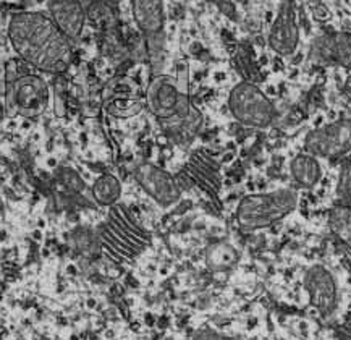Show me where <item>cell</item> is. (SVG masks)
Returning <instances> with one entry per match:
<instances>
[{
	"label": "cell",
	"mask_w": 351,
	"mask_h": 340,
	"mask_svg": "<svg viewBox=\"0 0 351 340\" xmlns=\"http://www.w3.org/2000/svg\"><path fill=\"white\" fill-rule=\"evenodd\" d=\"M8 39L18 56L46 73H64L73 57L71 41L51 16L39 12L15 13L8 23Z\"/></svg>",
	"instance_id": "1"
},
{
	"label": "cell",
	"mask_w": 351,
	"mask_h": 340,
	"mask_svg": "<svg viewBox=\"0 0 351 340\" xmlns=\"http://www.w3.org/2000/svg\"><path fill=\"white\" fill-rule=\"evenodd\" d=\"M298 206V193L280 188L269 193H256L243 198L237 207V224L243 232L264 229L282 220Z\"/></svg>",
	"instance_id": "2"
},
{
	"label": "cell",
	"mask_w": 351,
	"mask_h": 340,
	"mask_svg": "<svg viewBox=\"0 0 351 340\" xmlns=\"http://www.w3.org/2000/svg\"><path fill=\"white\" fill-rule=\"evenodd\" d=\"M51 101V91L46 81L38 75L15 76V67L8 63L7 84L3 93V111L7 117L36 119L46 112Z\"/></svg>",
	"instance_id": "3"
},
{
	"label": "cell",
	"mask_w": 351,
	"mask_h": 340,
	"mask_svg": "<svg viewBox=\"0 0 351 340\" xmlns=\"http://www.w3.org/2000/svg\"><path fill=\"white\" fill-rule=\"evenodd\" d=\"M228 107L235 120L241 125L254 126V128H265L272 125L277 117V111L271 99L258 86L247 81H243L232 89Z\"/></svg>",
	"instance_id": "4"
},
{
	"label": "cell",
	"mask_w": 351,
	"mask_h": 340,
	"mask_svg": "<svg viewBox=\"0 0 351 340\" xmlns=\"http://www.w3.org/2000/svg\"><path fill=\"white\" fill-rule=\"evenodd\" d=\"M102 106L112 117L132 119L146 107V102L136 81L130 76H119L106 84L102 91Z\"/></svg>",
	"instance_id": "5"
},
{
	"label": "cell",
	"mask_w": 351,
	"mask_h": 340,
	"mask_svg": "<svg viewBox=\"0 0 351 340\" xmlns=\"http://www.w3.org/2000/svg\"><path fill=\"white\" fill-rule=\"evenodd\" d=\"M350 120H337L313 130L306 136L304 148L314 157H334L350 148Z\"/></svg>",
	"instance_id": "6"
},
{
	"label": "cell",
	"mask_w": 351,
	"mask_h": 340,
	"mask_svg": "<svg viewBox=\"0 0 351 340\" xmlns=\"http://www.w3.org/2000/svg\"><path fill=\"white\" fill-rule=\"evenodd\" d=\"M134 179L141 185L144 192L160 206L169 207L178 203L182 198V190H180L177 180L169 172L151 164V162H139L134 169Z\"/></svg>",
	"instance_id": "7"
},
{
	"label": "cell",
	"mask_w": 351,
	"mask_h": 340,
	"mask_svg": "<svg viewBox=\"0 0 351 340\" xmlns=\"http://www.w3.org/2000/svg\"><path fill=\"white\" fill-rule=\"evenodd\" d=\"M303 285L309 295V302L324 317L334 315L337 302H339V290L330 271L324 266H313L306 271Z\"/></svg>",
	"instance_id": "8"
},
{
	"label": "cell",
	"mask_w": 351,
	"mask_h": 340,
	"mask_svg": "<svg viewBox=\"0 0 351 340\" xmlns=\"http://www.w3.org/2000/svg\"><path fill=\"white\" fill-rule=\"evenodd\" d=\"M300 43L295 7L290 0H283L269 31V45L278 56H291Z\"/></svg>",
	"instance_id": "9"
},
{
	"label": "cell",
	"mask_w": 351,
	"mask_h": 340,
	"mask_svg": "<svg viewBox=\"0 0 351 340\" xmlns=\"http://www.w3.org/2000/svg\"><path fill=\"white\" fill-rule=\"evenodd\" d=\"M183 91L186 89L180 88L178 81L172 76L159 75L151 81L146 96H144V102H146V107L149 109L151 113H154L160 122L167 120L173 117L175 111H177L180 94Z\"/></svg>",
	"instance_id": "10"
},
{
	"label": "cell",
	"mask_w": 351,
	"mask_h": 340,
	"mask_svg": "<svg viewBox=\"0 0 351 340\" xmlns=\"http://www.w3.org/2000/svg\"><path fill=\"white\" fill-rule=\"evenodd\" d=\"M47 7L57 28L70 41L78 39L86 21V13L78 0H49Z\"/></svg>",
	"instance_id": "11"
},
{
	"label": "cell",
	"mask_w": 351,
	"mask_h": 340,
	"mask_svg": "<svg viewBox=\"0 0 351 340\" xmlns=\"http://www.w3.org/2000/svg\"><path fill=\"white\" fill-rule=\"evenodd\" d=\"M202 122H204L202 113L195 107L188 115L172 117V119L162 120L160 124L172 141L182 144V146H186V144H190L201 131Z\"/></svg>",
	"instance_id": "12"
},
{
	"label": "cell",
	"mask_w": 351,
	"mask_h": 340,
	"mask_svg": "<svg viewBox=\"0 0 351 340\" xmlns=\"http://www.w3.org/2000/svg\"><path fill=\"white\" fill-rule=\"evenodd\" d=\"M133 16L144 36L162 33L164 3L162 0H132Z\"/></svg>",
	"instance_id": "13"
},
{
	"label": "cell",
	"mask_w": 351,
	"mask_h": 340,
	"mask_svg": "<svg viewBox=\"0 0 351 340\" xmlns=\"http://www.w3.org/2000/svg\"><path fill=\"white\" fill-rule=\"evenodd\" d=\"M240 261L237 248L227 242H214L206 249V266L214 274L232 271Z\"/></svg>",
	"instance_id": "14"
},
{
	"label": "cell",
	"mask_w": 351,
	"mask_h": 340,
	"mask_svg": "<svg viewBox=\"0 0 351 340\" xmlns=\"http://www.w3.org/2000/svg\"><path fill=\"white\" fill-rule=\"evenodd\" d=\"M290 172L296 183L304 188L316 187L322 177V169L317 157L311 154H298L290 164Z\"/></svg>",
	"instance_id": "15"
},
{
	"label": "cell",
	"mask_w": 351,
	"mask_h": 340,
	"mask_svg": "<svg viewBox=\"0 0 351 340\" xmlns=\"http://www.w3.org/2000/svg\"><path fill=\"white\" fill-rule=\"evenodd\" d=\"M91 193L99 206H112L121 196V183L115 175L104 174L94 181Z\"/></svg>",
	"instance_id": "16"
},
{
	"label": "cell",
	"mask_w": 351,
	"mask_h": 340,
	"mask_svg": "<svg viewBox=\"0 0 351 340\" xmlns=\"http://www.w3.org/2000/svg\"><path fill=\"white\" fill-rule=\"evenodd\" d=\"M71 243H73L76 251L83 258H88V260H94L102 251L101 238H99V235L94 230L88 229V227L75 229L73 234H71Z\"/></svg>",
	"instance_id": "17"
},
{
	"label": "cell",
	"mask_w": 351,
	"mask_h": 340,
	"mask_svg": "<svg viewBox=\"0 0 351 340\" xmlns=\"http://www.w3.org/2000/svg\"><path fill=\"white\" fill-rule=\"evenodd\" d=\"M328 224H330L332 232H334L345 243H350L351 235V209L346 204H337L328 216Z\"/></svg>",
	"instance_id": "18"
},
{
	"label": "cell",
	"mask_w": 351,
	"mask_h": 340,
	"mask_svg": "<svg viewBox=\"0 0 351 340\" xmlns=\"http://www.w3.org/2000/svg\"><path fill=\"white\" fill-rule=\"evenodd\" d=\"M311 62L319 63V65L335 63L332 36H321V38H317L316 41H314L313 47H311Z\"/></svg>",
	"instance_id": "19"
},
{
	"label": "cell",
	"mask_w": 351,
	"mask_h": 340,
	"mask_svg": "<svg viewBox=\"0 0 351 340\" xmlns=\"http://www.w3.org/2000/svg\"><path fill=\"white\" fill-rule=\"evenodd\" d=\"M332 43H334V56L335 63L339 65L350 67V34L348 33H339L332 36Z\"/></svg>",
	"instance_id": "20"
},
{
	"label": "cell",
	"mask_w": 351,
	"mask_h": 340,
	"mask_svg": "<svg viewBox=\"0 0 351 340\" xmlns=\"http://www.w3.org/2000/svg\"><path fill=\"white\" fill-rule=\"evenodd\" d=\"M337 196H339L340 204H346V206H350V199H351V167H350L348 159H346V161L343 162V166H341L339 183H337Z\"/></svg>",
	"instance_id": "21"
},
{
	"label": "cell",
	"mask_w": 351,
	"mask_h": 340,
	"mask_svg": "<svg viewBox=\"0 0 351 340\" xmlns=\"http://www.w3.org/2000/svg\"><path fill=\"white\" fill-rule=\"evenodd\" d=\"M58 179H60V183L71 193H83L86 190V185H84L78 172L70 169V167H64L58 174Z\"/></svg>",
	"instance_id": "22"
},
{
	"label": "cell",
	"mask_w": 351,
	"mask_h": 340,
	"mask_svg": "<svg viewBox=\"0 0 351 340\" xmlns=\"http://www.w3.org/2000/svg\"><path fill=\"white\" fill-rule=\"evenodd\" d=\"M56 113L58 117H64L65 115V112H66V102H65V86L62 84V81H60V84H58V81H57V86H56Z\"/></svg>",
	"instance_id": "23"
},
{
	"label": "cell",
	"mask_w": 351,
	"mask_h": 340,
	"mask_svg": "<svg viewBox=\"0 0 351 340\" xmlns=\"http://www.w3.org/2000/svg\"><path fill=\"white\" fill-rule=\"evenodd\" d=\"M193 340H223L217 332L213 329H201L193 335Z\"/></svg>",
	"instance_id": "24"
},
{
	"label": "cell",
	"mask_w": 351,
	"mask_h": 340,
	"mask_svg": "<svg viewBox=\"0 0 351 340\" xmlns=\"http://www.w3.org/2000/svg\"><path fill=\"white\" fill-rule=\"evenodd\" d=\"M0 109H2V93H0Z\"/></svg>",
	"instance_id": "25"
}]
</instances>
